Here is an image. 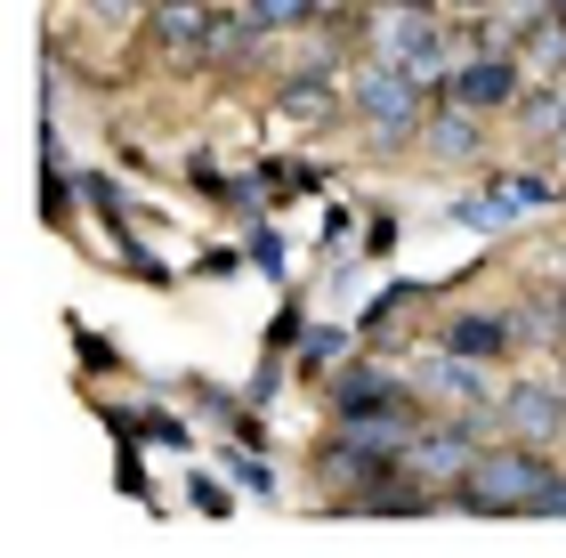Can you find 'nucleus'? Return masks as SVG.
Segmentation results:
<instances>
[{
  "label": "nucleus",
  "mask_w": 566,
  "mask_h": 558,
  "mask_svg": "<svg viewBox=\"0 0 566 558\" xmlns=\"http://www.w3.org/2000/svg\"><path fill=\"white\" fill-rule=\"evenodd\" d=\"M551 477H558V470L518 438V445H502V453H478V470L461 477V510H485V518H510V510H518V518H526L534 502L551 494Z\"/></svg>",
  "instance_id": "nucleus-1"
},
{
  "label": "nucleus",
  "mask_w": 566,
  "mask_h": 558,
  "mask_svg": "<svg viewBox=\"0 0 566 558\" xmlns=\"http://www.w3.org/2000/svg\"><path fill=\"white\" fill-rule=\"evenodd\" d=\"M365 49L380 65L413 73L429 49H446V41H437V9H429V0H373V9H365Z\"/></svg>",
  "instance_id": "nucleus-2"
},
{
  "label": "nucleus",
  "mask_w": 566,
  "mask_h": 558,
  "mask_svg": "<svg viewBox=\"0 0 566 558\" xmlns=\"http://www.w3.org/2000/svg\"><path fill=\"white\" fill-rule=\"evenodd\" d=\"M421 82H413V73H405V65H365V82H356V114H365L373 122V130L380 138H413L421 130Z\"/></svg>",
  "instance_id": "nucleus-3"
},
{
  "label": "nucleus",
  "mask_w": 566,
  "mask_h": 558,
  "mask_svg": "<svg viewBox=\"0 0 566 558\" xmlns=\"http://www.w3.org/2000/svg\"><path fill=\"white\" fill-rule=\"evenodd\" d=\"M405 470H413V477H437V486H461V477L478 470V445L461 438V429H413Z\"/></svg>",
  "instance_id": "nucleus-4"
},
{
  "label": "nucleus",
  "mask_w": 566,
  "mask_h": 558,
  "mask_svg": "<svg viewBox=\"0 0 566 558\" xmlns=\"http://www.w3.org/2000/svg\"><path fill=\"white\" fill-rule=\"evenodd\" d=\"M446 97H461L470 114H485V106H510V97H518V57L485 49L478 65H461V73H453V90H446Z\"/></svg>",
  "instance_id": "nucleus-5"
},
{
  "label": "nucleus",
  "mask_w": 566,
  "mask_h": 558,
  "mask_svg": "<svg viewBox=\"0 0 566 558\" xmlns=\"http://www.w3.org/2000/svg\"><path fill=\"white\" fill-rule=\"evenodd\" d=\"M502 421H510V438L543 445V438H558V429H566V397H551V389H534V380H518V389L502 397Z\"/></svg>",
  "instance_id": "nucleus-6"
},
{
  "label": "nucleus",
  "mask_w": 566,
  "mask_h": 558,
  "mask_svg": "<svg viewBox=\"0 0 566 558\" xmlns=\"http://www.w3.org/2000/svg\"><path fill=\"white\" fill-rule=\"evenodd\" d=\"M211 9H202V0H163V9H154V33H163V49L170 57H202V49H211L219 33H211Z\"/></svg>",
  "instance_id": "nucleus-7"
},
{
  "label": "nucleus",
  "mask_w": 566,
  "mask_h": 558,
  "mask_svg": "<svg viewBox=\"0 0 566 558\" xmlns=\"http://www.w3.org/2000/svg\"><path fill=\"white\" fill-rule=\"evenodd\" d=\"M470 365H478V357H461V348H453V357H437V365L413 372V389L437 397V404H478V397H485V380H478Z\"/></svg>",
  "instance_id": "nucleus-8"
},
{
  "label": "nucleus",
  "mask_w": 566,
  "mask_h": 558,
  "mask_svg": "<svg viewBox=\"0 0 566 558\" xmlns=\"http://www.w3.org/2000/svg\"><path fill=\"white\" fill-rule=\"evenodd\" d=\"M446 348H461V357H478V365L485 357H510V324L502 316H461L453 333H446Z\"/></svg>",
  "instance_id": "nucleus-9"
},
{
  "label": "nucleus",
  "mask_w": 566,
  "mask_h": 558,
  "mask_svg": "<svg viewBox=\"0 0 566 558\" xmlns=\"http://www.w3.org/2000/svg\"><path fill=\"white\" fill-rule=\"evenodd\" d=\"M429 155H478V122H470V106H461V97H453V106L446 114H429Z\"/></svg>",
  "instance_id": "nucleus-10"
},
{
  "label": "nucleus",
  "mask_w": 566,
  "mask_h": 558,
  "mask_svg": "<svg viewBox=\"0 0 566 558\" xmlns=\"http://www.w3.org/2000/svg\"><path fill=\"white\" fill-rule=\"evenodd\" d=\"M543 17H558L551 0H502V9H494V33H510V41H526V33H534V24H543ZM494 33H485V41H494Z\"/></svg>",
  "instance_id": "nucleus-11"
},
{
  "label": "nucleus",
  "mask_w": 566,
  "mask_h": 558,
  "mask_svg": "<svg viewBox=\"0 0 566 558\" xmlns=\"http://www.w3.org/2000/svg\"><path fill=\"white\" fill-rule=\"evenodd\" d=\"M243 17L260 24V33H283V24H307V17H316V0H251Z\"/></svg>",
  "instance_id": "nucleus-12"
},
{
  "label": "nucleus",
  "mask_w": 566,
  "mask_h": 558,
  "mask_svg": "<svg viewBox=\"0 0 566 558\" xmlns=\"http://www.w3.org/2000/svg\"><path fill=\"white\" fill-rule=\"evenodd\" d=\"M526 130H566V90H551V97H526Z\"/></svg>",
  "instance_id": "nucleus-13"
},
{
  "label": "nucleus",
  "mask_w": 566,
  "mask_h": 558,
  "mask_svg": "<svg viewBox=\"0 0 566 558\" xmlns=\"http://www.w3.org/2000/svg\"><path fill=\"white\" fill-rule=\"evenodd\" d=\"M526 41H534V57H543V65H558V57H566V17H558V24H534Z\"/></svg>",
  "instance_id": "nucleus-14"
},
{
  "label": "nucleus",
  "mask_w": 566,
  "mask_h": 558,
  "mask_svg": "<svg viewBox=\"0 0 566 558\" xmlns=\"http://www.w3.org/2000/svg\"><path fill=\"white\" fill-rule=\"evenodd\" d=\"M340 348H348L340 333H316V340H307V365H332V357H340Z\"/></svg>",
  "instance_id": "nucleus-15"
},
{
  "label": "nucleus",
  "mask_w": 566,
  "mask_h": 558,
  "mask_svg": "<svg viewBox=\"0 0 566 558\" xmlns=\"http://www.w3.org/2000/svg\"><path fill=\"white\" fill-rule=\"evenodd\" d=\"M534 518H566V477H551V494L534 502Z\"/></svg>",
  "instance_id": "nucleus-16"
},
{
  "label": "nucleus",
  "mask_w": 566,
  "mask_h": 558,
  "mask_svg": "<svg viewBox=\"0 0 566 558\" xmlns=\"http://www.w3.org/2000/svg\"><path fill=\"white\" fill-rule=\"evenodd\" d=\"M122 9H130V0H97V17H122Z\"/></svg>",
  "instance_id": "nucleus-17"
},
{
  "label": "nucleus",
  "mask_w": 566,
  "mask_h": 558,
  "mask_svg": "<svg viewBox=\"0 0 566 558\" xmlns=\"http://www.w3.org/2000/svg\"><path fill=\"white\" fill-rule=\"evenodd\" d=\"M558 162H566V130H558Z\"/></svg>",
  "instance_id": "nucleus-18"
},
{
  "label": "nucleus",
  "mask_w": 566,
  "mask_h": 558,
  "mask_svg": "<svg viewBox=\"0 0 566 558\" xmlns=\"http://www.w3.org/2000/svg\"><path fill=\"white\" fill-rule=\"evenodd\" d=\"M551 9H558V17H566V0H551Z\"/></svg>",
  "instance_id": "nucleus-19"
}]
</instances>
